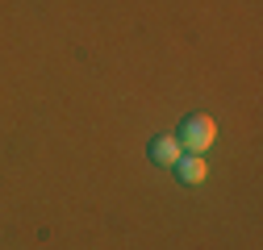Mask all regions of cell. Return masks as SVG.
<instances>
[{
  "label": "cell",
  "instance_id": "obj_1",
  "mask_svg": "<svg viewBox=\"0 0 263 250\" xmlns=\"http://www.w3.org/2000/svg\"><path fill=\"white\" fill-rule=\"evenodd\" d=\"M213 138H217L213 117H209V113H192V117H184L176 142H180V150H188V154H205V150L213 146Z\"/></svg>",
  "mask_w": 263,
  "mask_h": 250
},
{
  "label": "cell",
  "instance_id": "obj_2",
  "mask_svg": "<svg viewBox=\"0 0 263 250\" xmlns=\"http://www.w3.org/2000/svg\"><path fill=\"white\" fill-rule=\"evenodd\" d=\"M146 154H151L159 167H176V159H180L184 150H180V142H176L172 134H159V138L151 142V150H146Z\"/></svg>",
  "mask_w": 263,
  "mask_h": 250
},
{
  "label": "cell",
  "instance_id": "obj_3",
  "mask_svg": "<svg viewBox=\"0 0 263 250\" xmlns=\"http://www.w3.org/2000/svg\"><path fill=\"white\" fill-rule=\"evenodd\" d=\"M176 175H180V183H201L205 179V154H180Z\"/></svg>",
  "mask_w": 263,
  "mask_h": 250
}]
</instances>
